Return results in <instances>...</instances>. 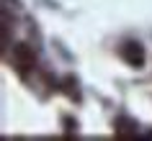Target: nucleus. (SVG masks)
Masks as SVG:
<instances>
[{"instance_id":"f03ea898","label":"nucleus","mask_w":152,"mask_h":141,"mask_svg":"<svg viewBox=\"0 0 152 141\" xmlns=\"http://www.w3.org/2000/svg\"><path fill=\"white\" fill-rule=\"evenodd\" d=\"M13 62H16V67H18L21 72L34 69V67H36V56H34V49L28 46V44H16V46H13Z\"/></svg>"},{"instance_id":"f257e3e1","label":"nucleus","mask_w":152,"mask_h":141,"mask_svg":"<svg viewBox=\"0 0 152 141\" xmlns=\"http://www.w3.org/2000/svg\"><path fill=\"white\" fill-rule=\"evenodd\" d=\"M119 56L129 64V67H134V69L144 67V62H147V51H144V46L139 41H124L119 46Z\"/></svg>"},{"instance_id":"7ed1b4c3","label":"nucleus","mask_w":152,"mask_h":141,"mask_svg":"<svg viewBox=\"0 0 152 141\" xmlns=\"http://www.w3.org/2000/svg\"><path fill=\"white\" fill-rule=\"evenodd\" d=\"M116 136L132 139V136H137V126L132 123V121H126V118H119V121H116Z\"/></svg>"}]
</instances>
